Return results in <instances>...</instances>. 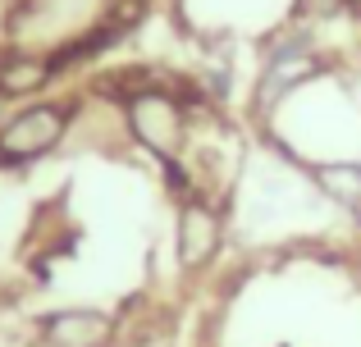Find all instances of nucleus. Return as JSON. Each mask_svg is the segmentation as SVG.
<instances>
[{
	"mask_svg": "<svg viewBox=\"0 0 361 347\" xmlns=\"http://www.w3.org/2000/svg\"><path fill=\"white\" fill-rule=\"evenodd\" d=\"M78 128V96H37L0 115V174H23L64 151Z\"/></svg>",
	"mask_w": 361,
	"mask_h": 347,
	"instance_id": "obj_1",
	"label": "nucleus"
},
{
	"mask_svg": "<svg viewBox=\"0 0 361 347\" xmlns=\"http://www.w3.org/2000/svg\"><path fill=\"white\" fill-rule=\"evenodd\" d=\"M316 73H320V55L302 32H293L288 42L270 46L265 69H261V78H256V87H252V115L265 124V119L279 110V101L288 96L293 87H302L307 78H316Z\"/></svg>",
	"mask_w": 361,
	"mask_h": 347,
	"instance_id": "obj_2",
	"label": "nucleus"
},
{
	"mask_svg": "<svg viewBox=\"0 0 361 347\" xmlns=\"http://www.w3.org/2000/svg\"><path fill=\"white\" fill-rule=\"evenodd\" d=\"M69 73L64 55L32 51V46L0 42V106H23V101L51 96V87Z\"/></svg>",
	"mask_w": 361,
	"mask_h": 347,
	"instance_id": "obj_3",
	"label": "nucleus"
},
{
	"mask_svg": "<svg viewBox=\"0 0 361 347\" xmlns=\"http://www.w3.org/2000/svg\"><path fill=\"white\" fill-rule=\"evenodd\" d=\"M224 242V210L211 201L206 192L178 196V215H174V256L188 275L206 270L215 260Z\"/></svg>",
	"mask_w": 361,
	"mask_h": 347,
	"instance_id": "obj_4",
	"label": "nucleus"
},
{
	"mask_svg": "<svg viewBox=\"0 0 361 347\" xmlns=\"http://www.w3.org/2000/svg\"><path fill=\"white\" fill-rule=\"evenodd\" d=\"M119 320L97 306H60L37 320V343L42 347H115Z\"/></svg>",
	"mask_w": 361,
	"mask_h": 347,
	"instance_id": "obj_5",
	"label": "nucleus"
},
{
	"mask_svg": "<svg viewBox=\"0 0 361 347\" xmlns=\"http://www.w3.org/2000/svg\"><path fill=\"white\" fill-rule=\"evenodd\" d=\"M307 174L316 178V187L338 201L343 210L357 215L361 224V160H325V165H307Z\"/></svg>",
	"mask_w": 361,
	"mask_h": 347,
	"instance_id": "obj_6",
	"label": "nucleus"
}]
</instances>
